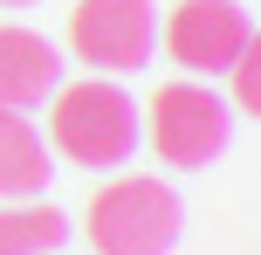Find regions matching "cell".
<instances>
[{"label": "cell", "instance_id": "7a4b0ae2", "mask_svg": "<svg viewBox=\"0 0 261 255\" xmlns=\"http://www.w3.org/2000/svg\"><path fill=\"white\" fill-rule=\"evenodd\" d=\"M179 228H186L179 193L151 173H130V179H110L90 200V228L83 235H90L96 255H172Z\"/></svg>", "mask_w": 261, "mask_h": 255}, {"label": "cell", "instance_id": "30bf717a", "mask_svg": "<svg viewBox=\"0 0 261 255\" xmlns=\"http://www.w3.org/2000/svg\"><path fill=\"white\" fill-rule=\"evenodd\" d=\"M0 7H28V0H0Z\"/></svg>", "mask_w": 261, "mask_h": 255}, {"label": "cell", "instance_id": "8992f818", "mask_svg": "<svg viewBox=\"0 0 261 255\" xmlns=\"http://www.w3.org/2000/svg\"><path fill=\"white\" fill-rule=\"evenodd\" d=\"M62 90V55L35 28H0V110H35Z\"/></svg>", "mask_w": 261, "mask_h": 255}, {"label": "cell", "instance_id": "9c48e42d", "mask_svg": "<svg viewBox=\"0 0 261 255\" xmlns=\"http://www.w3.org/2000/svg\"><path fill=\"white\" fill-rule=\"evenodd\" d=\"M227 83H234V104L248 110V118H261V35H248V49L234 55Z\"/></svg>", "mask_w": 261, "mask_h": 255}, {"label": "cell", "instance_id": "3957f363", "mask_svg": "<svg viewBox=\"0 0 261 255\" xmlns=\"http://www.w3.org/2000/svg\"><path fill=\"white\" fill-rule=\"evenodd\" d=\"M151 145L165 166H213L227 152V138H234V110H227V97H213L206 83H165V90L151 97Z\"/></svg>", "mask_w": 261, "mask_h": 255}, {"label": "cell", "instance_id": "ba28073f", "mask_svg": "<svg viewBox=\"0 0 261 255\" xmlns=\"http://www.w3.org/2000/svg\"><path fill=\"white\" fill-rule=\"evenodd\" d=\"M69 221L48 200H14L0 207V255H62Z\"/></svg>", "mask_w": 261, "mask_h": 255}, {"label": "cell", "instance_id": "277c9868", "mask_svg": "<svg viewBox=\"0 0 261 255\" xmlns=\"http://www.w3.org/2000/svg\"><path fill=\"white\" fill-rule=\"evenodd\" d=\"M69 49L96 76H130L158 49V7L151 0H76L69 7Z\"/></svg>", "mask_w": 261, "mask_h": 255}, {"label": "cell", "instance_id": "6da1fadb", "mask_svg": "<svg viewBox=\"0 0 261 255\" xmlns=\"http://www.w3.org/2000/svg\"><path fill=\"white\" fill-rule=\"evenodd\" d=\"M144 138V118L138 104H130V90L117 83L90 76V83H62L48 104V145L62 152L69 166H90V173H103V166H124L130 152H138Z\"/></svg>", "mask_w": 261, "mask_h": 255}, {"label": "cell", "instance_id": "52a82bcc", "mask_svg": "<svg viewBox=\"0 0 261 255\" xmlns=\"http://www.w3.org/2000/svg\"><path fill=\"white\" fill-rule=\"evenodd\" d=\"M41 187H48V138L21 110H0V200H35Z\"/></svg>", "mask_w": 261, "mask_h": 255}, {"label": "cell", "instance_id": "5b68a950", "mask_svg": "<svg viewBox=\"0 0 261 255\" xmlns=\"http://www.w3.org/2000/svg\"><path fill=\"white\" fill-rule=\"evenodd\" d=\"M248 35H254V21L241 0H179L165 21V49L186 76H227L234 55L248 49Z\"/></svg>", "mask_w": 261, "mask_h": 255}]
</instances>
